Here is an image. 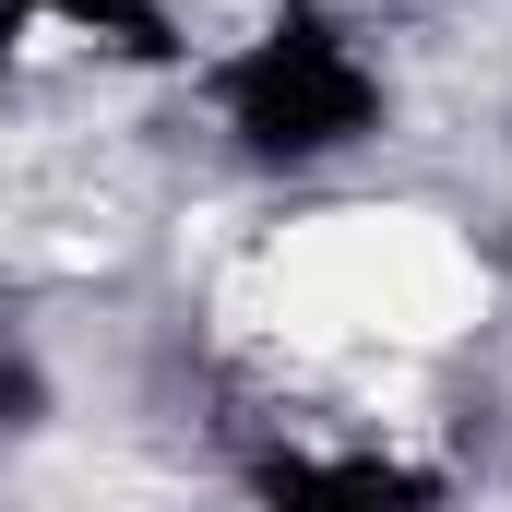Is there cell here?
<instances>
[{"mask_svg":"<svg viewBox=\"0 0 512 512\" xmlns=\"http://www.w3.org/2000/svg\"><path fill=\"white\" fill-rule=\"evenodd\" d=\"M191 84H203V108L227 131V155L274 167V179H310V167L358 155L393 120V72L370 60V36L334 0H274L251 36L191 60Z\"/></svg>","mask_w":512,"mask_h":512,"instance_id":"6da1fadb","label":"cell"},{"mask_svg":"<svg viewBox=\"0 0 512 512\" xmlns=\"http://www.w3.org/2000/svg\"><path fill=\"white\" fill-rule=\"evenodd\" d=\"M453 477L393 441H274L251 465V512H441Z\"/></svg>","mask_w":512,"mask_h":512,"instance_id":"7a4b0ae2","label":"cell"},{"mask_svg":"<svg viewBox=\"0 0 512 512\" xmlns=\"http://www.w3.org/2000/svg\"><path fill=\"white\" fill-rule=\"evenodd\" d=\"M0 60H96V72H191L167 0H0Z\"/></svg>","mask_w":512,"mask_h":512,"instance_id":"3957f363","label":"cell"},{"mask_svg":"<svg viewBox=\"0 0 512 512\" xmlns=\"http://www.w3.org/2000/svg\"><path fill=\"white\" fill-rule=\"evenodd\" d=\"M24 429H48V370L36 358H0V441H24Z\"/></svg>","mask_w":512,"mask_h":512,"instance_id":"277c9868","label":"cell"}]
</instances>
